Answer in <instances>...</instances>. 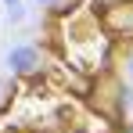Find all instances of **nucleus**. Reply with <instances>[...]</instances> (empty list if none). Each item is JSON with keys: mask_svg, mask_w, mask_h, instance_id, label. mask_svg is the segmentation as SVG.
I'll use <instances>...</instances> for the list:
<instances>
[{"mask_svg": "<svg viewBox=\"0 0 133 133\" xmlns=\"http://www.w3.org/2000/svg\"><path fill=\"white\" fill-rule=\"evenodd\" d=\"M4 61H7V72H11V76L25 79V76H36V72H40L43 54H40V47H32V43H18V47L7 50Z\"/></svg>", "mask_w": 133, "mask_h": 133, "instance_id": "nucleus-1", "label": "nucleus"}, {"mask_svg": "<svg viewBox=\"0 0 133 133\" xmlns=\"http://www.w3.org/2000/svg\"><path fill=\"white\" fill-rule=\"evenodd\" d=\"M7 18H11V22H22V18H25V7H22V4L7 7Z\"/></svg>", "mask_w": 133, "mask_h": 133, "instance_id": "nucleus-2", "label": "nucleus"}, {"mask_svg": "<svg viewBox=\"0 0 133 133\" xmlns=\"http://www.w3.org/2000/svg\"><path fill=\"white\" fill-rule=\"evenodd\" d=\"M126 76H130V79H133V50H130V54H126Z\"/></svg>", "mask_w": 133, "mask_h": 133, "instance_id": "nucleus-3", "label": "nucleus"}, {"mask_svg": "<svg viewBox=\"0 0 133 133\" xmlns=\"http://www.w3.org/2000/svg\"><path fill=\"white\" fill-rule=\"evenodd\" d=\"M40 7H50V4H61V0H36Z\"/></svg>", "mask_w": 133, "mask_h": 133, "instance_id": "nucleus-4", "label": "nucleus"}, {"mask_svg": "<svg viewBox=\"0 0 133 133\" xmlns=\"http://www.w3.org/2000/svg\"><path fill=\"white\" fill-rule=\"evenodd\" d=\"M4 4H7V7H15V4H22V0H4Z\"/></svg>", "mask_w": 133, "mask_h": 133, "instance_id": "nucleus-5", "label": "nucleus"}]
</instances>
